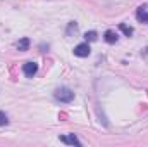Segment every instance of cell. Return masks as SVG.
<instances>
[{
  "mask_svg": "<svg viewBox=\"0 0 148 147\" xmlns=\"http://www.w3.org/2000/svg\"><path fill=\"white\" fill-rule=\"evenodd\" d=\"M55 99L57 101H60V102H73L74 101V92L71 88H66V87H62V88H57L55 90Z\"/></svg>",
  "mask_w": 148,
  "mask_h": 147,
  "instance_id": "1",
  "label": "cell"
},
{
  "mask_svg": "<svg viewBox=\"0 0 148 147\" xmlns=\"http://www.w3.org/2000/svg\"><path fill=\"white\" fill-rule=\"evenodd\" d=\"M90 52H91V49H90L88 42H86V43H79V45L74 47V55H76V57H88Z\"/></svg>",
  "mask_w": 148,
  "mask_h": 147,
  "instance_id": "2",
  "label": "cell"
},
{
  "mask_svg": "<svg viewBox=\"0 0 148 147\" xmlns=\"http://www.w3.org/2000/svg\"><path fill=\"white\" fill-rule=\"evenodd\" d=\"M23 73L26 74L28 78H33V76L38 73V64L36 62H26V64L23 66Z\"/></svg>",
  "mask_w": 148,
  "mask_h": 147,
  "instance_id": "3",
  "label": "cell"
},
{
  "mask_svg": "<svg viewBox=\"0 0 148 147\" xmlns=\"http://www.w3.org/2000/svg\"><path fill=\"white\" fill-rule=\"evenodd\" d=\"M60 139V142H64V144H69V146H81V142L77 140V137L71 133V135H62V137H59Z\"/></svg>",
  "mask_w": 148,
  "mask_h": 147,
  "instance_id": "4",
  "label": "cell"
},
{
  "mask_svg": "<svg viewBox=\"0 0 148 147\" xmlns=\"http://www.w3.org/2000/svg\"><path fill=\"white\" fill-rule=\"evenodd\" d=\"M136 19L140 23H148V10L145 5H141V7L136 9Z\"/></svg>",
  "mask_w": 148,
  "mask_h": 147,
  "instance_id": "5",
  "label": "cell"
},
{
  "mask_svg": "<svg viewBox=\"0 0 148 147\" xmlns=\"http://www.w3.org/2000/svg\"><path fill=\"white\" fill-rule=\"evenodd\" d=\"M117 33L115 31H112V30H109V31H105V35H103V40L107 42V43H115L117 42Z\"/></svg>",
  "mask_w": 148,
  "mask_h": 147,
  "instance_id": "6",
  "label": "cell"
},
{
  "mask_svg": "<svg viewBox=\"0 0 148 147\" xmlns=\"http://www.w3.org/2000/svg\"><path fill=\"white\" fill-rule=\"evenodd\" d=\"M29 49V38H21L19 42H17V50L19 52H24V50H28Z\"/></svg>",
  "mask_w": 148,
  "mask_h": 147,
  "instance_id": "7",
  "label": "cell"
},
{
  "mask_svg": "<svg viewBox=\"0 0 148 147\" xmlns=\"http://www.w3.org/2000/svg\"><path fill=\"white\" fill-rule=\"evenodd\" d=\"M119 30H121L126 37H131V35H133V28H131V26H127V24H124V23H121V24H119Z\"/></svg>",
  "mask_w": 148,
  "mask_h": 147,
  "instance_id": "8",
  "label": "cell"
},
{
  "mask_svg": "<svg viewBox=\"0 0 148 147\" xmlns=\"http://www.w3.org/2000/svg\"><path fill=\"white\" fill-rule=\"evenodd\" d=\"M97 31H86V33H84V40H86V42H95V40H97Z\"/></svg>",
  "mask_w": 148,
  "mask_h": 147,
  "instance_id": "9",
  "label": "cell"
},
{
  "mask_svg": "<svg viewBox=\"0 0 148 147\" xmlns=\"http://www.w3.org/2000/svg\"><path fill=\"white\" fill-rule=\"evenodd\" d=\"M5 125H9V118L3 111H0V126H5Z\"/></svg>",
  "mask_w": 148,
  "mask_h": 147,
  "instance_id": "10",
  "label": "cell"
}]
</instances>
